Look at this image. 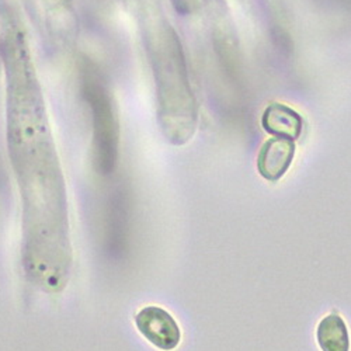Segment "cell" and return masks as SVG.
Wrapping results in <instances>:
<instances>
[{
	"mask_svg": "<svg viewBox=\"0 0 351 351\" xmlns=\"http://www.w3.org/2000/svg\"><path fill=\"white\" fill-rule=\"evenodd\" d=\"M82 93L93 117L95 166L100 174H111L119 158L120 125L107 87L90 68L83 72Z\"/></svg>",
	"mask_w": 351,
	"mask_h": 351,
	"instance_id": "cell-1",
	"label": "cell"
},
{
	"mask_svg": "<svg viewBox=\"0 0 351 351\" xmlns=\"http://www.w3.org/2000/svg\"><path fill=\"white\" fill-rule=\"evenodd\" d=\"M135 325L146 340L163 351H171L180 344L182 330L178 322L159 306L141 309L135 316Z\"/></svg>",
	"mask_w": 351,
	"mask_h": 351,
	"instance_id": "cell-2",
	"label": "cell"
},
{
	"mask_svg": "<svg viewBox=\"0 0 351 351\" xmlns=\"http://www.w3.org/2000/svg\"><path fill=\"white\" fill-rule=\"evenodd\" d=\"M295 156L294 141L284 138H270L261 146L257 156V170L267 182L281 180Z\"/></svg>",
	"mask_w": 351,
	"mask_h": 351,
	"instance_id": "cell-3",
	"label": "cell"
},
{
	"mask_svg": "<svg viewBox=\"0 0 351 351\" xmlns=\"http://www.w3.org/2000/svg\"><path fill=\"white\" fill-rule=\"evenodd\" d=\"M261 125L266 132L276 138L295 141L302 134L304 120L294 108L273 103L263 112Z\"/></svg>",
	"mask_w": 351,
	"mask_h": 351,
	"instance_id": "cell-4",
	"label": "cell"
},
{
	"mask_svg": "<svg viewBox=\"0 0 351 351\" xmlns=\"http://www.w3.org/2000/svg\"><path fill=\"white\" fill-rule=\"evenodd\" d=\"M322 351H350V335L340 315L332 313L320 320L316 332Z\"/></svg>",
	"mask_w": 351,
	"mask_h": 351,
	"instance_id": "cell-5",
	"label": "cell"
}]
</instances>
